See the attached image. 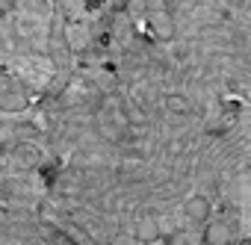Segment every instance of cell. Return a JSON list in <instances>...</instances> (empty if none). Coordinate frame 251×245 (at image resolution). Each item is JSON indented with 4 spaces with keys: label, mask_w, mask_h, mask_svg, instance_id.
<instances>
[{
    "label": "cell",
    "mask_w": 251,
    "mask_h": 245,
    "mask_svg": "<svg viewBox=\"0 0 251 245\" xmlns=\"http://www.w3.org/2000/svg\"><path fill=\"white\" fill-rule=\"evenodd\" d=\"M106 245H139V239L130 233V230H118L106 239Z\"/></svg>",
    "instance_id": "cell-4"
},
{
    "label": "cell",
    "mask_w": 251,
    "mask_h": 245,
    "mask_svg": "<svg viewBox=\"0 0 251 245\" xmlns=\"http://www.w3.org/2000/svg\"><path fill=\"white\" fill-rule=\"evenodd\" d=\"M118 0H0V189L15 192L39 124Z\"/></svg>",
    "instance_id": "cell-2"
},
{
    "label": "cell",
    "mask_w": 251,
    "mask_h": 245,
    "mask_svg": "<svg viewBox=\"0 0 251 245\" xmlns=\"http://www.w3.org/2000/svg\"><path fill=\"white\" fill-rule=\"evenodd\" d=\"M15 195L95 239L142 216L172 233L189 198L236 227L251 198V3L118 0L48 106Z\"/></svg>",
    "instance_id": "cell-1"
},
{
    "label": "cell",
    "mask_w": 251,
    "mask_h": 245,
    "mask_svg": "<svg viewBox=\"0 0 251 245\" xmlns=\"http://www.w3.org/2000/svg\"><path fill=\"white\" fill-rule=\"evenodd\" d=\"M166 245H189V233L186 230H172V233H166Z\"/></svg>",
    "instance_id": "cell-5"
},
{
    "label": "cell",
    "mask_w": 251,
    "mask_h": 245,
    "mask_svg": "<svg viewBox=\"0 0 251 245\" xmlns=\"http://www.w3.org/2000/svg\"><path fill=\"white\" fill-rule=\"evenodd\" d=\"M233 233H236V227H233L230 221H225V219H213V221L204 227V239H207L210 245H230V242H233Z\"/></svg>",
    "instance_id": "cell-3"
}]
</instances>
